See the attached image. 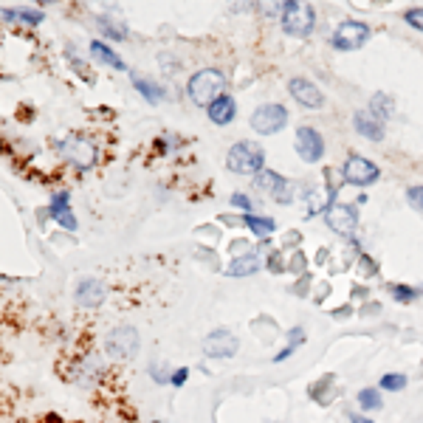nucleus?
I'll list each match as a JSON object with an SVG mask.
<instances>
[{
	"instance_id": "obj_6",
	"label": "nucleus",
	"mask_w": 423,
	"mask_h": 423,
	"mask_svg": "<svg viewBox=\"0 0 423 423\" xmlns=\"http://www.w3.org/2000/svg\"><path fill=\"white\" fill-rule=\"evenodd\" d=\"M342 178L350 186H372L375 181L381 178L379 164H372L370 158H364L361 153H350L344 158V167H342Z\"/></svg>"
},
{
	"instance_id": "obj_4",
	"label": "nucleus",
	"mask_w": 423,
	"mask_h": 423,
	"mask_svg": "<svg viewBox=\"0 0 423 423\" xmlns=\"http://www.w3.org/2000/svg\"><path fill=\"white\" fill-rule=\"evenodd\" d=\"M57 153L77 170H90L97 164V144L82 136H68L62 141H57Z\"/></svg>"
},
{
	"instance_id": "obj_22",
	"label": "nucleus",
	"mask_w": 423,
	"mask_h": 423,
	"mask_svg": "<svg viewBox=\"0 0 423 423\" xmlns=\"http://www.w3.org/2000/svg\"><path fill=\"white\" fill-rule=\"evenodd\" d=\"M243 226L251 229V234H257V238H268V234L277 231L274 218H260V215H243Z\"/></svg>"
},
{
	"instance_id": "obj_12",
	"label": "nucleus",
	"mask_w": 423,
	"mask_h": 423,
	"mask_svg": "<svg viewBox=\"0 0 423 423\" xmlns=\"http://www.w3.org/2000/svg\"><path fill=\"white\" fill-rule=\"evenodd\" d=\"M288 93L294 97V102H299L302 107H308V110H316L324 105V93L319 90V85H313L311 79H305V77H296L288 82Z\"/></svg>"
},
{
	"instance_id": "obj_34",
	"label": "nucleus",
	"mask_w": 423,
	"mask_h": 423,
	"mask_svg": "<svg viewBox=\"0 0 423 423\" xmlns=\"http://www.w3.org/2000/svg\"><path fill=\"white\" fill-rule=\"evenodd\" d=\"M350 423H372V418H364V415H356V412H352V415H350Z\"/></svg>"
},
{
	"instance_id": "obj_30",
	"label": "nucleus",
	"mask_w": 423,
	"mask_h": 423,
	"mask_svg": "<svg viewBox=\"0 0 423 423\" xmlns=\"http://www.w3.org/2000/svg\"><path fill=\"white\" fill-rule=\"evenodd\" d=\"M404 20L409 23V26H412L415 31H423V6H412V9H407V12H404Z\"/></svg>"
},
{
	"instance_id": "obj_3",
	"label": "nucleus",
	"mask_w": 423,
	"mask_h": 423,
	"mask_svg": "<svg viewBox=\"0 0 423 423\" xmlns=\"http://www.w3.org/2000/svg\"><path fill=\"white\" fill-rule=\"evenodd\" d=\"M279 26L291 37H311L316 26V12L311 3H299V0H288L279 9Z\"/></svg>"
},
{
	"instance_id": "obj_8",
	"label": "nucleus",
	"mask_w": 423,
	"mask_h": 423,
	"mask_svg": "<svg viewBox=\"0 0 423 423\" xmlns=\"http://www.w3.org/2000/svg\"><path fill=\"white\" fill-rule=\"evenodd\" d=\"M294 150H296V155H299L305 164H316V161H322V155H324V138H322V133H319L316 127L302 125V127L296 130V138H294Z\"/></svg>"
},
{
	"instance_id": "obj_33",
	"label": "nucleus",
	"mask_w": 423,
	"mask_h": 423,
	"mask_svg": "<svg viewBox=\"0 0 423 423\" xmlns=\"http://www.w3.org/2000/svg\"><path fill=\"white\" fill-rule=\"evenodd\" d=\"M186 379H190V367H178V370H172V379H170V387L181 389V387L186 384Z\"/></svg>"
},
{
	"instance_id": "obj_26",
	"label": "nucleus",
	"mask_w": 423,
	"mask_h": 423,
	"mask_svg": "<svg viewBox=\"0 0 423 423\" xmlns=\"http://www.w3.org/2000/svg\"><path fill=\"white\" fill-rule=\"evenodd\" d=\"M282 181H285V178H282V175H277V172H271V170H263L260 175H257V190H263V192H268V195H274L277 192V186L282 183Z\"/></svg>"
},
{
	"instance_id": "obj_24",
	"label": "nucleus",
	"mask_w": 423,
	"mask_h": 423,
	"mask_svg": "<svg viewBox=\"0 0 423 423\" xmlns=\"http://www.w3.org/2000/svg\"><path fill=\"white\" fill-rule=\"evenodd\" d=\"M359 407H361V409H367V412L381 409V407H384L381 389H379V387H364V389L359 392Z\"/></svg>"
},
{
	"instance_id": "obj_5",
	"label": "nucleus",
	"mask_w": 423,
	"mask_h": 423,
	"mask_svg": "<svg viewBox=\"0 0 423 423\" xmlns=\"http://www.w3.org/2000/svg\"><path fill=\"white\" fill-rule=\"evenodd\" d=\"M370 34H372V29L364 20H342L336 31L331 34V45L336 51H359L370 40Z\"/></svg>"
},
{
	"instance_id": "obj_1",
	"label": "nucleus",
	"mask_w": 423,
	"mask_h": 423,
	"mask_svg": "<svg viewBox=\"0 0 423 423\" xmlns=\"http://www.w3.org/2000/svg\"><path fill=\"white\" fill-rule=\"evenodd\" d=\"M223 93H226V74L218 68H201L190 77V82H186V97L198 107L215 105Z\"/></svg>"
},
{
	"instance_id": "obj_14",
	"label": "nucleus",
	"mask_w": 423,
	"mask_h": 423,
	"mask_svg": "<svg viewBox=\"0 0 423 423\" xmlns=\"http://www.w3.org/2000/svg\"><path fill=\"white\" fill-rule=\"evenodd\" d=\"M352 127L359 136H364L367 141H384L387 138V125L381 119H375L370 110H356L352 113Z\"/></svg>"
},
{
	"instance_id": "obj_17",
	"label": "nucleus",
	"mask_w": 423,
	"mask_h": 423,
	"mask_svg": "<svg viewBox=\"0 0 423 423\" xmlns=\"http://www.w3.org/2000/svg\"><path fill=\"white\" fill-rule=\"evenodd\" d=\"M130 74V82H133V88L144 97L150 105H161L164 99H167V90H164L155 79H147V77H141V74H136V70H127Z\"/></svg>"
},
{
	"instance_id": "obj_28",
	"label": "nucleus",
	"mask_w": 423,
	"mask_h": 423,
	"mask_svg": "<svg viewBox=\"0 0 423 423\" xmlns=\"http://www.w3.org/2000/svg\"><path fill=\"white\" fill-rule=\"evenodd\" d=\"M389 294H392L398 302H415V299L420 296L415 288H409V285H401V282H392V285H389Z\"/></svg>"
},
{
	"instance_id": "obj_15",
	"label": "nucleus",
	"mask_w": 423,
	"mask_h": 423,
	"mask_svg": "<svg viewBox=\"0 0 423 423\" xmlns=\"http://www.w3.org/2000/svg\"><path fill=\"white\" fill-rule=\"evenodd\" d=\"M49 215L57 220V226H62V229H68V231H77V218H74V212H70V192H68V190H60V192L51 198Z\"/></svg>"
},
{
	"instance_id": "obj_10",
	"label": "nucleus",
	"mask_w": 423,
	"mask_h": 423,
	"mask_svg": "<svg viewBox=\"0 0 423 423\" xmlns=\"http://www.w3.org/2000/svg\"><path fill=\"white\" fill-rule=\"evenodd\" d=\"M322 215H324L327 226H331L333 231H339V234H350L359 226V209L352 203H333V206H327Z\"/></svg>"
},
{
	"instance_id": "obj_9",
	"label": "nucleus",
	"mask_w": 423,
	"mask_h": 423,
	"mask_svg": "<svg viewBox=\"0 0 423 423\" xmlns=\"http://www.w3.org/2000/svg\"><path fill=\"white\" fill-rule=\"evenodd\" d=\"M107 352L116 359H133L136 352H138V333H136V327L130 324H122V327H116V331H110L107 336Z\"/></svg>"
},
{
	"instance_id": "obj_2",
	"label": "nucleus",
	"mask_w": 423,
	"mask_h": 423,
	"mask_svg": "<svg viewBox=\"0 0 423 423\" xmlns=\"http://www.w3.org/2000/svg\"><path fill=\"white\" fill-rule=\"evenodd\" d=\"M226 170L238 175H260L266 170V150L257 141H238L226 153Z\"/></svg>"
},
{
	"instance_id": "obj_23",
	"label": "nucleus",
	"mask_w": 423,
	"mask_h": 423,
	"mask_svg": "<svg viewBox=\"0 0 423 423\" xmlns=\"http://www.w3.org/2000/svg\"><path fill=\"white\" fill-rule=\"evenodd\" d=\"M302 344H305V331H302V327H291V331H288V347H282V350L277 352V356H274V364H282L285 359H291Z\"/></svg>"
},
{
	"instance_id": "obj_32",
	"label": "nucleus",
	"mask_w": 423,
	"mask_h": 423,
	"mask_svg": "<svg viewBox=\"0 0 423 423\" xmlns=\"http://www.w3.org/2000/svg\"><path fill=\"white\" fill-rule=\"evenodd\" d=\"M229 203H231V206H238V209H243L246 215H251V198H248V195H243V192H231Z\"/></svg>"
},
{
	"instance_id": "obj_27",
	"label": "nucleus",
	"mask_w": 423,
	"mask_h": 423,
	"mask_svg": "<svg viewBox=\"0 0 423 423\" xmlns=\"http://www.w3.org/2000/svg\"><path fill=\"white\" fill-rule=\"evenodd\" d=\"M379 389H387V392H401V389H407V375L404 372H387V375H381Z\"/></svg>"
},
{
	"instance_id": "obj_20",
	"label": "nucleus",
	"mask_w": 423,
	"mask_h": 423,
	"mask_svg": "<svg viewBox=\"0 0 423 423\" xmlns=\"http://www.w3.org/2000/svg\"><path fill=\"white\" fill-rule=\"evenodd\" d=\"M0 14H3V20H6V23H17V20H23V23H26V26H40V23L45 20V14H42L40 9H31V6H20V9H3Z\"/></svg>"
},
{
	"instance_id": "obj_21",
	"label": "nucleus",
	"mask_w": 423,
	"mask_h": 423,
	"mask_svg": "<svg viewBox=\"0 0 423 423\" xmlns=\"http://www.w3.org/2000/svg\"><path fill=\"white\" fill-rule=\"evenodd\" d=\"M375 119H381V122H387L389 116L395 113V102H392V97L389 93H372V99H370V107H367Z\"/></svg>"
},
{
	"instance_id": "obj_13",
	"label": "nucleus",
	"mask_w": 423,
	"mask_h": 423,
	"mask_svg": "<svg viewBox=\"0 0 423 423\" xmlns=\"http://www.w3.org/2000/svg\"><path fill=\"white\" fill-rule=\"evenodd\" d=\"M105 294H107V288L102 285L97 277L79 279V285H77V291H74L77 305H82V308H99V305L105 302Z\"/></svg>"
},
{
	"instance_id": "obj_16",
	"label": "nucleus",
	"mask_w": 423,
	"mask_h": 423,
	"mask_svg": "<svg viewBox=\"0 0 423 423\" xmlns=\"http://www.w3.org/2000/svg\"><path fill=\"white\" fill-rule=\"evenodd\" d=\"M206 113H209V122L212 125H231V119L238 116V102H234V97L231 93H223V97L215 102V105H209L206 107Z\"/></svg>"
},
{
	"instance_id": "obj_19",
	"label": "nucleus",
	"mask_w": 423,
	"mask_h": 423,
	"mask_svg": "<svg viewBox=\"0 0 423 423\" xmlns=\"http://www.w3.org/2000/svg\"><path fill=\"white\" fill-rule=\"evenodd\" d=\"M257 271H260V257L257 254H238L226 268L229 277H251Z\"/></svg>"
},
{
	"instance_id": "obj_31",
	"label": "nucleus",
	"mask_w": 423,
	"mask_h": 423,
	"mask_svg": "<svg viewBox=\"0 0 423 423\" xmlns=\"http://www.w3.org/2000/svg\"><path fill=\"white\" fill-rule=\"evenodd\" d=\"M407 201H409V206L415 212H423V183L409 186V190H407Z\"/></svg>"
},
{
	"instance_id": "obj_11",
	"label": "nucleus",
	"mask_w": 423,
	"mask_h": 423,
	"mask_svg": "<svg viewBox=\"0 0 423 423\" xmlns=\"http://www.w3.org/2000/svg\"><path fill=\"white\" fill-rule=\"evenodd\" d=\"M238 336L226 327H218V331H212L206 339H203V352L209 359H231L234 352H238Z\"/></svg>"
},
{
	"instance_id": "obj_7",
	"label": "nucleus",
	"mask_w": 423,
	"mask_h": 423,
	"mask_svg": "<svg viewBox=\"0 0 423 423\" xmlns=\"http://www.w3.org/2000/svg\"><path fill=\"white\" fill-rule=\"evenodd\" d=\"M248 125H251L254 133H260V136H274V133H279L282 127L288 125V107L285 105H277V102L260 105V107L251 113Z\"/></svg>"
},
{
	"instance_id": "obj_18",
	"label": "nucleus",
	"mask_w": 423,
	"mask_h": 423,
	"mask_svg": "<svg viewBox=\"0 0 423 423\" xmlns=\"http://www.w3.org/2000/svg\"><path fill=\"white\" fill-rule=\"evenodd\" d=\"M90 57L97 60V62H102V65H107V68L127 70L125 60H122L119 54H116V49H110V45H107L105 40H93V42H90Z\"/></svg>"
},
{
	"instance_id": "obj_29",
	"label": "nucleus",
	"mask_w": 423,
	"mask_h": 423,
	"mask_svg": "<svg viewBox=\"0 0 423 423\" xmlns=\"http://www.w3.org/2000/svg\"><path fill=\"white\" fill-rule=\"evenodd\" d=\"M150 375H153V381H158V384H170V379H172L170 364H164V361L153 364V367H150Z\"/></svg>"
},
{
	"instance_id": "obj_25",
	"label": "nucleus",
	"mask_w": 423,
	"mask_h": 423,
	"mask_svg": "<svg viewBox=\"0 0 423 423\" xmlns=\"http://www.w3.org/2000/svg\"><path fill=\"white\" fill-rule=\"evenodd\" d=\"M99 31H102V37H107V40H127L130 37V31H127V26H122V23H113V20H107V17H99Z\"/></svg>"
}]
</instances>
